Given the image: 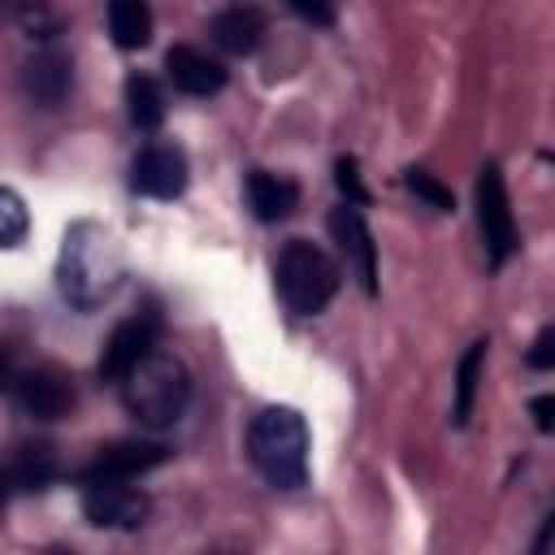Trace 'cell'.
<instances>
[{
    "label": "cell",
    "instance_id": "obj_1",
    "mask_svg": "<svg viewBox=\"0 0 555 555\" xmlns=\"http://www.w3.org/2000/svg\"><path fill=\"white\" fill-rule=\"evenodd\" d=\"M126 278V251L117 243V234L100 221H74L61 238V256H56V286L61 295L78 308L91 312L104 299H113V291Z\"/></svg>",
    "mask_w": 555,
    "mask_h": 555
},
{
    "label": "cell",
    "instance_id": "obj_2",
    "mask_svg": "<svg viewBox=\"0 0 555 555\" xmlns=\"http://www.w3.org/2000/svg\"><path fill=\"white\" fill-rule=\"evenodd\" d=\"M117 382H121V399H126L130 416H139L152 429L178 425L186 403H191V373H186V364L173 351H160V347L143 351Z\"/></svg>",
    "mask_w": 555,
    "mask_h": 555
},
{
    "label": "cell",
    "instance_id": "obj_3",
    "mask_svg": "<svg viewBox=\"0 0 555 555\" xmlns=\"http://www.w3.org/2000/svg\"><path fill=\"white\" fill-rule=\"evenodd\" d=\"M247 460L278 490L308 481V421L295 408H264L247 429Z\"/></svg>",
    "mask_w": 555,
    "mask_h": 555
},
{
    "label": "cell",
    "instance_id": "obj_4",
    "mask_svg": "<svg viewBox=\"0 0 555 555\" xmlns=\"http://www.w3.org/2000/svg\"><path fill=\"white\" fill-rule=\"evenodd\" d=\"M278 295L295 317H317L338 291V264L308 238H291L278 251Z\"/></svg>",
    "mask_w": 555,
    "mask_h": 555
},
{
    "label": "cell",
    "instance_id": "obj_5",
    "mask_svg": "<svg viewBox=\"0 0 555 555\" xmlns=\"http://www.w3.org/2000/svg\"><path fill=\"white\" fill-rule=\"evenodd\" d=\"M477 225H481L490 264H503V260L520 247L516 217H512V199H507V186H503L499 165H481V173H477Z\"/></svg>",
    "mask_w": 555,
    "mask_h": 555
},
{
    "label": "cell",
    "instance_id": "obj_6",
    "mask_svg": "<svg viewBox=\"0 0 555 555\" xmlns=\"http://www.w3.org/2000/svg\"><path fill=\"white\" fill-rule=\"evenodd\" d=\"M26 416L35 421H61L74 408V382L56 369V364H35V369H17L13 390H9Z\"/></svg>",
    "mask_w": 555,
    "mask_h": 555
},
{
    "label": "cell",
    "instance_id": "obj_7",
    "mask_svg": "<svg viewBox=\"0 0 555 555\" xmlns=\"http://www.w3.org/2000/svg\"><path fill=\"white\" fill-rule=\"evenodd\" d=\"M82 512L100 529H139L152 512L147 494L126 481H82Z\"/></svg>",
    "mask_w": 555,
    "mask_h": 555
},
{
    "label": "cell",
    "instance_id": "obj_8",
    "mask_svg": "<svg viewBox=\"0 0 555 555\" xmlns=\"http://www.w3.org/2000/svg\"><path fill=\"white\" fill-rule=\"evenodd\" d=\"M186 178H191V165H186V152L173 147V143H147L134 165H130V186L139 195H152V199H173L186 191Z\"/></svg>",
    "mask_w": 555,
    "mask_h": 555
},
{
    "label": "cell",
    "instance_id": "obj_9",
    "mask_svg": "<svg viewBox=\"0 0 555 555\" xmlns=\"http://www.w3.org/2000/svg\"><path fill=\"white\" fill-rule=\"evenodd\" d=\"M165 460H169V447H160V442L117 438V442L100 447V451L91 455V464H87L78 477H82V481H130V477H139V473L165 464Z\"/></svg>",
    "mask_w": 555,
    "mask_h": 555
},
{
    "label": "cell",
    "instance_id": "obj_10",
    "mask_svg": "<svg viewBox=\"0 0 555 555\" xmlns=\"http://www.w3.org/2000/svg\"><path fill=\"white\" fill-rule=\"evenodd\" d=\"M156 334H160V317H156V312H139V317L121 321V325L108 334L104 351H100V377L117 382L143 351L156 347Z\"/></svg>",
    "mask_w": 555,
    "mask_h": 555
},
{
    "label": "cell",
    "instance_id": "obj_11",
    "mask_svg": "<svg viewBox=\"0 0 555 555\" xmlns=\"http://www.w3.org/2000/svg\"><path fill=\"white\" fill-rule=\"evenodd\" d=\"M165 74H169V82H173L178 91H186V95H217V91L225 87V65H221L217 56L191 48V43H173V48L165 52Z\"/></svg>",
    "mask_w": 555,
    "mask_h": 555
},
{
    "label": "cell",
    "instance_id": "obj_12",
    "mask_svg": "<svg viewBox=\"0 0 555 555\" xmlns=\"http://www.w3.org/2000/svg\"><path fill=\"white\" fill-rule=\"evenodd\" d=\"M69 82H74V61L61 48H43L22 65V91L39 108H56L69 95Z\"/></svg>",
    "mask_w": 555,
    "mask_h": 555
},
{
    "label": "cell",
    "instance_id": "obj_13",
    "mask_svg": "<svg viewBox=\"0 0 555 555\" xmlns=\"http://www.w3.org/2000/svg\"><path fill=\"white\" fill-rule=\"evenodd\" d=\"M330 234L338 238V247H343L347 260L356 264L364 291H373V286H377V247H373V234H369V225H364V217H360V204H338V208L330 212Z\"/></svg>",
    "mask_w": 555,
    "mask_h": 555
},
{
    "label": "cell",
    "instance_id": "obj_14",
    "mask_svg": "<svg viewBox=\"0 0 555 555\" xmlns=\"http://www.w3.org/2000/svg\"><path fill=\"white\" fill-rule=\"evenodd\" d=\"M208 35H212V43H217L221 52L247 56V52H256V48L264 43L269 17H264L256 4H230V9H221V13L208 22Z\"/></svg>",
    "mask_w": 555,
    "mask_h": 555
},
{
    "label": "cell",
    "instance_id": "obj_15",
    "mask_svg": "<svg viewBox=\"0 0 555 555\" xmlns=\"http://www.w3.org/2000/svg\"><path fill=\"white\" fill-rule=\"evenodd\" d=\"M243 186H247V208L256 212V221H286L299 208V186L286 173L251 169Z\"/></svg>",
    "mask_w": 555,
    "mask_h": 555
},
{
    "label": "cell",
    "instance_id": "obj_16",
    "mask_svg": "<svg viewBox=\"0 0 555 555\" xmlns=\"http://www.w3.org/2000/svg\"><path fill=\"white\" fill-rule=\"evenodd\" d=\"M152 30H156V17H152L147 0H108V35L117 48H126V52L147 48Z\"/></svg>",
    "mask_w": 555,
    "mask_h": 555
},
{
    "label": "cell",
    "instance_id": "obj_17",
    "mask_svg": "<svg viewBox=\"0 0 555 555\" xmlns=\"http://www.w3.org/2000/svg\"><path fill=\"white\" fill-rule=\"evenodd\" d=\"M61 464H56V451L48 442H22L13 451V468H9V481L22 486V490H48L56 481Z\"/></svg>",
    "mask_w": 555,
    "mask_h": 555
},
{
    "label": "cell",
    "instance_id": "obj_18",
    "mask_svg": "<svg viewBox=\"0 0 555 555\" xmlns=\"http://www.w3.org/2000/svg\"><path fill=\"white\" fill-rule=\"evenodd\" d=\"M126 108H130V121L139 130H156L165 121V91L152 74H130L126 78Z\"/></svg>",
    "mask_w": 555,
    "mask_h": 555
},
{
    "label": "cell",
    "instance_id": "obj_19",
    "mask_svg": "<svg viewBox=\"0 0 555 555\" xmlns=\"http://www.w3.org/2000/svg\"><path fill=\"white\" fill-rule=\"evenodd\" d=\"M481 360H486V343H473L460 360V373H455V425L468 421L473 412V395H477V373H481Z\"/></svg>",
    "mask_w": 555,
    "mask_h": 555
},
{
    "label": "cell",
    "instance_id": "obj_20",
    "mask_svg": "<svg viewBox=\"0 0 555 555\" xmlns=\"http://www.w3.org/2000/svg\"><path fill=\"white\" fill-rule=\"evenodd\" d=\"M30 230V212L13 186H0V247H17Z\"/></svg>",
    "mask_w": 555,
    "mask_h": 555
},
{
    "label": "cell",
    "instance_id": "obj_21",
    "mask_svg": "<svg viewBox=\"0 0 555 555\" xmlns=\"http://www.w3.org/2000/svg\"><path fill=\"white\" fill-rule=\"evenodd\" d=\"M403 182H408V191H412V195H421V199H425V204H434L438 212H451V208H455L451 186H442L434 173H425V169H403Z\"/></svg>",
    "mask_w": 555,
    "mask_h": 555
},
{
    "label": "cell",
    "instance_id": "obj_22",
    "mask_svg": "<svg viewBox=\"0 0 555 555\" xmlns=\"http://www.w3.org/2000/svg\"><path fill=\"white\" fill-rule=\"evenodd\" d=\"M17 22H22V30H30L35 39H52V35L61 30L56 13H52L43 0H22V4H17Z\"/></svg>",
    "mask_w": 555,
    "mask_h": 555
},
{
    "label": "cell",
    "instance_id": "obj_23",
    "mask_svg": "<svg viewBox=\"0 0 555 555\" xmlns=\"http://www.w3.org/2000/svg\"><path fill=\"white\" fill-rule=\"evenodd\" d=\"M334 182H338V191L347 195V204H369V191H364V182H360L356 156H338V160H334Z\"/></svg>",
    "mask_w": 555,
    "mask_h": 555
},
{
    "label": "cell",
    "instance_id": "obj_24",
    "mask_svg": "<svg viewBox=\"0 0 555 555\" xmlns=\"http://www.w3.org/2000/svg\"><path fill=\"white\" fill-rule=\"evenodd\" d=\"M286 9L299 22H308V26H334V17H338V4L334 0H286Z\"/></svg>",
    "mask_w": 555,
    "mask_h": 555
},
{
    "label": "cell",
    "instance_id": "obj_25",
    "mask_svg": "<svg viewBox=\"0 0 555 555\" xmlns=\"http://www.w3.org/2000/svg\"><path fill=\"white\" fill-rule=\"evenodd\" d=\"M555 364V330L546 325L538 338H533V351H529V369H551Z\"/></svg>",
    "mask_w": 555,
    "mask_h": 555
},
{
    "label": "cell",
    "instance_id": "obj_26",
    "mask_svg": "<svg viewBox=\"0 0 555 555\" xmlns=\"http://www.w3.org/2000/svg\"><path fill=\"white\" fill-rule=\"evenodd\" d=\"M533 421H538L542 434L555 429V399H551V395H538V399H533Z\"/></svg>",
    "mask_w": 555,
    "mask_h": 555
},
{
    "label": "cell",
    "instance_id": "obj_27",
    "mask_svg": "<svg viewBox=\"0 0 555 555\" xmlns=\"http://www.w3.org/2000/svg\"><path fill=\"white\" fill-rule=\"evenodd\" d=\"M17 356H13V347H4L0 343V390H13V377H17Z\"/></svg>",
    "mask_w": 555,
    "mask_h": 555
},
{
    "label": "cell",
    "instance_id": "obj_28",
    "mask_svg": "<svg viewBox=\"0 0 555 555\" xmlns=\"http://www.w3.org/2000/svg\"><path fill=\"white\" fill-rule=\"evenodd\" d=\"M9 486H13V481H9V473L0 468V512H4V503H9Z\"/></svg>",
    "mask_w": 555,
    "mask_h": 555
}]
</instances>
